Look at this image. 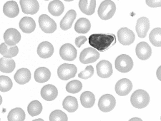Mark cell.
Listing matches in <instances>:
<instances>
[{
    "label": "cell",
    "instance_id": "cell-10",
    "mask_svg": "<svg viewBox=\"0 0 161 121\" xmlns=\"http://www.w3.org/2000/svg\"><path fill=\"white\" fill-rule=\"evenodd\" d=\"M60 57L64 61H72L77 57V51L74 46L70 43H65L61 46L59 49Z\"/></svg>",
    "mask_w": 161,
    "mask_h": 121
},
{
    "label": "cell",
    "instance_id": "cell-29",
    "mask_svg": "<svg viewBox=\"0 0 161 121\" xmlns=\"http://www.w3.org/2000/svg\"><path fill=\"white\" fill-rule=\"evenodd\" d=\"M80 102L83 107L86 108H90L95 104V95L90 91H85L80 96Z\"/></svg>",
    "mask_w": 161,
    "mask_h": 121
},
{
    "label": "cell",
    "instance_id": "cell-27",
    "mask_svg": "<svg viewBox=\"0 0 161 121\" xmlns=\"http://www.w3.org/2000/svg\"><path fill=\"white\" fill-rule=\"evenodd\" d=\"M15 62L12 58L2 57L0 58V71L10 73L14 70Z\"/></svg>",
    "mask_w": 161,
    "mask_h": 121
},
{
    "label": "cell",
    "instance_id": "cell-12",
    "mask_svg": "<svg viewBox=\"0 0 161 121\" xmlns=\"http://www.w3.org/2000/svg\"><path fill=\"white\" fill-rule=\"evenodd\" d=\"M132 89V82L128 78L119 80L115 85V92L120 96H125Z\"/></svg>",
    "mask_w": 161,
    "mask_h": 121
},
{
    "label": "cell",
    "instance_id": "cell-45",
    "mask_svg": "<svg viewBox=\"0 0 161 121\" xmlns=\"http://www.w3.org/2000/svg\"><path fill=\"white\" fill-rule=\"evenodd\" d=\"M45 1H48V0H45Z\"/></svg>",
    "mask_w": 161,
    "mask_h": 121
},
{
    "label": "cell",
    "instance_id": "cell-7",
    "mask_svg": "<svg viewBox=\"0 0 161 121\" xmlns=\"http://www.w3.org/2000/svg\"><path fill=\"white\" fill-rule=\"evenodd\" d=\"M116 100L115 97L110 94H105L100 97L98 102V107L101 111L104 113L110 112L115 108Z\"/></svg>",
    "mask_w": 161,
    "mask_h": 121
},
{
    "label": "cell",
    "instance_id": "cell-33",
    "mask_svg": "<svg viewBox=\"0 0 161 121\" xmlns=\"http://www.w3.org/2000/svg\"><path fill=\"white\" fill-rule=\"evenodd\" d=\"M161 31L160 28H155L153 29L149 35L150 42L156 47H160L161 46Z\"/></svg>",
    "mask_w": 161,
    "mask_h": 121
},
{
    "label": "cell",
    "instance_id": "cell-23",
    "mask_svg": "<svg viewBox=\"0 0 161 121\" xmlns=\"http://www.w3.org/2000/svg\"><path fill=\"white\" fill-rule=\"evenodd\" d=\"M51 77V72L45 67H40L35 71L34 78L36 82L40 83L48 81Z\"/></svg>",
    "mask_w": 161,
    "mask_h": 121
},
{
    "label": "cell",
    "instance_id": "cell-20",
    "mask_svg": "<svg viewBox=\"0 0 161 121\" xmlns=\"http://www.w3.org/2000/svg\"><path fill=\"white\" fill-rule=\"evenodd\" d=\"M79 8L83 14L92 15L95 11L96 0H80Z\"/></svg>",
    "mask_w": 161,
    "mask_h": 121
},
{
    "label": "cell",
    "instance_id": "cell-21",
    "mask_svg": "<svg viewBox=\"0 0 161 121\" xmlns=\"http://www.w3.org/2000/svg\"><path fill=\"white\" fill-rule=\"evenodd\" d=\"M77 13L73 9L69 10L67 12L65 16L63 17V19L60 22V28L64 31H67L72 27V25L73 24L75 19H76Z\"/></svg>",
    "mask_w": 161,
    "mask_h": 121
},
{
    "label": "cell",
    "instance_id": "cell-1",
    "mask_svg": "<svg viewBox=\"0 0 161 121\" xmlns=\"http://www.w3.org/2000/svg\"><path fill=\"white\" fill-rule=\"evenodd\" d=\"M89 43L98 51H104L116 43V38L114 34H103V33H94L89 37Z\"/></svg>",
    "mask_w": 161,
    "mask_h": 121
},
{
    "label": "cell",
    "instance_id": "cell-26",
    "mask_svg": "<svg viewBox=\"0 0 161 121\" xmlns=\"http://www.w3.org/2000/svg\"><path fill=\"white\" fill-rule=\"evenodd\" d=\"M64 6L59 0H53L48 5V11L54 17H59L64 12Z\"/></svg>",
    "mask_w": 161,
    "mask_h": 121
},
{
    "label": "cell",
    "instance_id": "cell-41",
    "mask_svg": "<svg viewBox=\"0 0 161 121\" xmlns=\"http://www.w3.org/2000/svg\"><path fill=\"white\" fill-rule=\"evenodd\" d=\"M130 121H132V120H139V121H141L142 120L141 119V118H131L130 120Z\"/></svg>",
    "mask_w": 161,
    "mask_h": 121
},
{
    "label": "cell",
    "instance_id": "cell-8",
    "mask_svg": "<svg viewBox=\"0 0 161 121\" xmlns=\"http://www.w3.org/2000/svg\"><path fill=\"white\" fill-rule=\"evenodd\" d=\"M39 24L42 31L46 33H52L57 29L55 22L46 14H42L39 17Z\"/></svg>",
    "mask_w": 161,
    "mask_h": 121
},
{
    "label": "cell",
    "instance_id": "cell-42",
    "mask_svg": "<svg viewBox=\"0 0 161 121\" xmlns=\"http://www.w3.org/2000/svg\"><path fill=\"white\" fill-rule=\"evenodd\" d=\"M2 98L1 96H0V105H2Z\"/></svg>",
    "mask_w": 161,
    "mask_h": 121
},
{
    "label": "cell",
    "instance_id": "cell-3",
    "mask_svg": "<svg viewBox=\"0 0 161 121\" xmlns=\"http://www.w3.org/2000/svg\"><path fill=\"white\" fill-rule=\"evenodd\" d=\"M116 12V6L111 0H105L98 8V16L103 20H108L113 17Z\"/></svg>",
    "mask_w": 161,
    "mask_h": 121
},
{
    "label": "cell",
    "instance_id": "cell-24",
    "mask_svg": "<svg viewBox=\"0 0 161 121\" xmlns=\"http://www.w3.org/2000/svg\"><path fill=\"white\" fill-rule=\"evenodd\" d=\"M14 80L18 84L24 85L27 83L31 79V72L29 69L23 68L18 70L14 74Z\"/></svg>",
    "mask_w": 161,
    "mask_h": 121
},
{
    "label": "cell",
    "instance_id": "cell-31",
    "mask_svg": "<svg viewBox=\"0 0 161 121\" xmlns=\"http://www.w3.org/2000/svg\"><path fill=\"white\" fill-rule=\"evenodd\" d=\"M25 113L20 108L12 109L9 113L7 120L9 121H24L25 120Z\"/></svg>",
    "mask_w": 161,
    "mask_h": 121
},
{
    "label": "cell",
    "instance_id": "cell-25",
    "mask_svg": "<svg viewBox=\"0 0 161 121\" xmlns=\"http://www.w3.org/2000/svg\"><path fill=\"white\" fill-rule=\"evenodd\" d=\"M19 53V48L17 46H9L5 43H2L0 45V53L4 57L12 58L15 57Z\"/></svg>",
    "mask_w": 161,
    "mask_h": 121
},
{
    "label": "cell",
    "instance_id": "cell-14",
    "mask_svg": "<svg viewBox=\"0 0 161 121\" xmlns=\"http://www.w3.org/2000/svg\"><path fill=\"white\" fill-rule=\"evenodd\" d=\"M4 43L9 46H15L21 40V34L16 29H8L4 33Z\"/></svg>",
    "mask_w": 161,
    "mask_h": 121
},
{
    "label": "cell",
    "instance_id": "cell-9",
    "mask_svg": "<svg viewBox=\"0 0 161 121\" xmlns=\"http://www.w3.org/2000/svg\"><path fill=\"white\" fill-rule=\"evenodd\" d=\"M119 42L124 46H129L135 42L136 35L132 30L127 27L121 28L118 32Z\"/></svg>",
    "mask_w": 161,
    "mask_h": 121
},
{
    "label": "cell",
    "instance_id": "cell-35",
    "mask_svg": "<svg viewBox=\"0 0 161 121\" xmlns=\"http://www.w3.org/2000/svg\"><path fill=\"white\" fill-rule=\"evenodd\" d=\"M82 88V84L80 81L74 80L69 82L66 86V91L70 93H77Z\"/></svg>",
    "mask_w": 161,
    "mask_h": 121
},
{
    "label": "cell",
    "instance_id": "cell-43",
    "mask_svg": "<svg viewBox=\"0 0 161 121\" xmlns=\"http://www.w3.org/2000/svg\"><path fill=\"white\" fill-rule=\"evenodd\" d=\"M65 2H72V1H74V0H64Z\"/></svg>",
    "mask_w": 161,
    "mask_h": 121
},
{
    "label": "cell",
    "instance_id": "cell-32",
    "mask_svg": "<svg viewBox=\"0 0 161 121\" xmlns=\"http://www.w3.org/2000/svg\"><path fill=\"white\" fill-rule=\"evenodd\" d=\"M27 111L32 117L37 116L42 111V105L38 100H33L28 105Z\"/></svg>",
    "mask_w": 161,
    "mask_h": 121
},
{
    "label": "cell",
    "instance_id": "cell-46",
    "mask_svg": "<svg viewBox=\"0 0 161 121\" xmlns=\"http://www.w3.org/2000/svg\"><path fill=\"white\" fill-rule=\"evenodd\" d=\"M0 120H1V119H0Z\"/></svg>",
    "mask_w": 161,
    "mask_h": 121
},
{
    "label": "cell",
    "instance_id": "cell-39",
    "mask_svg": "<svg viewBox=\"0 0 161 121\" xmlns=\"http://www.w3.org/2000/svg\"><path fill=\"white\" fill-rule=\"evenodd\" d=\"M87 38H86V37H85V36H80V37H77L76 39H75V45L78 48H80L82 45L84 44L87 42Z\"/></svg>",
    "mask_w": 161,
    "mask_h": 121
},
{
    "label": "cell",
    "instance_id": "cell-4",
    "mask_svg": "<svg viewBox=\"0 0 161 121\" xmlns=\"http://www.w3.org/2000/svg\"><path fill=\"white\" fill-rule=\"evenodd\" d=\"M115 68L121 73H128L133 68V61L130 56L122 54L117 57L115 60Z\"/></svg>",
    "mask_w": 161,
    "mask_h": 121
},
{
    "label": "cell",
    "instance_id": "cell-5",
    "mask_svg": "<svg viewBox=\"0 0 161 121\" xmlns=\"http://www.w3.org/2000/svg\"><path fill=\"white\" fill-rule=\"evenodd\" d=\"M77 72V68L74 64L63 63L58 69V75L61 80H67L74 78Z\"/></svg>",
    "mask_w": 161,
    "mask_h": 121
},
{
    "label": "cell",
    "instance_id": "cell-36",
    "mask_svg": "<svg viewBox=\"0 0 161 121\" xmlns=\"http://www.w3.org/2000/svg\"><path fill=\"white\" fill-rule=\"evenodd\" d=\"M50 121H67L68 118L67 115L63 111L60 110H54L50 113Z\"/></svg>",
    "mask_w": 161,
    "mask_h": 121
},
{
    "label": "cell",
    "instance_id": "cell-13",
    "mask_svg": "<svg viewBox=\"0 0 161 121\" xmlns=\"http://www.w3.org/2000/svg\"><path fill=\"white\" fill-rule=\"evenodd\" d=\"M19 3L23 13L26 14H35L40 9L37 0H20Z\"/></svg>",
    "mask_w": 161,
    "mask_h": 121
},
{
    "label": "cell",
    "instance_id": "cell-2",
    "mask_svg": "<svg viewBox=\"0 0 161 121\" xmlns=\"http://www.w3.org/2000/svg\"><path fill=\"white\" fill-rule=\"evenodd\" d=\"M130 102L132 106L136 108H144L149 104L150 96L144 90H137L132 94Z\"/></svg>",
    "mask_w": 161,
    "mask_h": 121
},
{
    "label": "cell",
    "instance_id": "cell-37",
    "mask_svg": "<svg viewBox=\"0 0 161 121\" xmlns=\"http://www.w3.org/2000/svg\"><path fill=\"white\" fill-rule=\"evenodd\" d=\"M93 74H94V68L92 66H88L85 68L84 71L80 72L78 74V76L80 78L86 80L91 78L93 76Z\"/></svg>",
    "mask_w": 161,
    "mask_h": 121
},
{
    "label": "cell",
    "instance_id": "cell-16",
    "mask_svg": "<svg viewBox=\"0 0 161 121\" xmlns=\"http://www.w3.org/2000/svg\"><path fill=\"white\" fill-rule=\"evenodd\" d=\"M150 29V21L147 17H142L137 19L136 30L140 38H145Z\"/></svg>",
    "mask_w": 161,
    "mask_h": 121
},
{
    "label": "cell",
    "instance_id": "cell-15",
    "mask_svg": "<svg viewBox=\"0 0 161 121\" xmlns=\"http://www.w3.org/2000/svg\"><path fill=\"white\" fill-rule=\"evenodd\" d=\"M136 52L141 60H147L152 55V48L147 42H141L136 46Z\"/></svg>",
    "mask_w": 161,
    "mask_h": 121
},
{
    "label": "cell",
    "instance_id": "cell-18",
    "mask_svg": "<svg viewBox=\"0 0 161 121\" xmlns=\"http://www.w3.org/2000/svg\"><path fill=\"white\" fill-rule=\"evenodd\" d=\"M54 53V47L48 42H42L37 47V54L42 58H48Z\"/></svg>",
    "mask_w": 161,
    "mask_h": 121
},
{
    "label": "cell",
    "instance_id": "cell-38",
    "mask_svg": "<svg viewBox=\"0 0 161 121\" xmlns=\"http://www.w3.org/2000/svg\"><path fill=\"white\" fill-rule=\"evenodd\" d=\"M146 4L147 6L152 7V8L160 7L161 0H146Z\"/></svg>",
    "mask_w": 161,
    "mask_h": 121
},
{
    "label": "cell",
    "instance_id": "cell-19",
    "mask_svg": "<svg viewBox=\"0 0 161 121\" xmlns=\"http://www.w3.org/2000/svg\"><path fill=\"white\" fill-rule=\"evenodd\" d=\"M3 12L4 15L9 18L17 17L19 13V9L17 3L15 1H9L4 4L3 7Z\"/></svg>",
    "mask_w": 161,
    "mask_h": 121
},
{
    "label": "cell",
    "instance_id": "cell-44",
    "mask_svg": "<svg viewBox=\"0 0 161 121\" xmlns=\"http://www.w3.org/2000/svg\"><path fill=\"white\" fill-rule=\"evenodd\" d=\"M41 120V121H43L44 120H42V119H41V118H40V119H37V120Z\"/></svg>",
    "mask_w": 161,
    "mask_h": 121
},
{
    "label": "cell",
    "instance_id": "cell-22",
    "mask_svg": "<svg viewBox=\"0 0 161 121\" xmlns=\"http://www.w3.org/2000/svg\"><path fill=\"white\" fill-rule=\"evenodd\" d=\"M19 28L24 33H30L36 29V23L32 18L25 17L19 22Z\"/></svg>",
    "mask_w": 161,
    "mask_h": 121
},
{
    "label": "cell",
    "instance_id": "cell-34",
    "mask_svg": "<svg viewBox=\"0 0 161 121\" xmlns=\"http://www.w3.org/2000/svg\"><path fill=\"white\" fill-rule=\"evenodd\" d=\"M13 83L11 78L8 76H0V91L7 92L12 89Z\"/></svg>",
    "mask_w": 161,
    "mask_h": 121
},
{
    "label": "cell",
    "instance_id": "cell-28",
    "mask_svg": "<svg viewBox=\"0 0 161 121\" xmlns=\"http://www.w3.org/2000/svg\"><path fill=\"white\" fill-rule=\"evenodd\" d=\"M91 29L90 22L86 18H80L75 25V32L78 33H86Z\"/></svg>",
    "mask_w": 161,
    "mask_h": 121
},
{
    "label": "cell",
    "instance_id": "cell-30",
    "mask_svg": "<svg viewBox=\"0 0 161 121\" xmlns=\"http://www.w3.org/2000/svg\"><path fill=\"white\" fill-rule=\"evenodd\" d=\"M63 108L69 113H74L78 108V103L75 97L67 96L62 103Z\"/></svg>",
    "mask_w": 161,
    "mask_h": 121
},
{
    "label": "cell",
    "instance_id": "cell-6",
    "mask_svg": "<svg viewBox=\"0 0 161 121\" xmlns=\"http://www.w3.org/2000/svg\"><path fill=\"white\" fill-rule=\"evenodd\" d=\"M100 58V53L94 48H85L80 55V61L83 64L95 63Z\"/></svg>",
    "mask_w": 161,
    "mask_h": 121
},
{
    "label": "cell",
    "instance_id": "cell-11",
    "mask_svg": "<svg viewBox=\"0 0 161 121\" xmlns=\"http://www.w3.org/2000/svg\"><path fill=\"white\" fill-rule=\"evenodd\" d=\"M97 76L103 78H108L112 76L113 73L112 64L107 60L100 61L96 66Z\"/></svg>",
    "mask_w": 161,
    "mask_h": 121
},
{
    "label": "cell",
    "instance_id": "cell-40",
    "mask_svg": "<svg viewBox=\"0 0 161 121\" xmlns=\"http://www.w3.org/2000/svg\"><path fill=\"white\" fill-rule=\"evenodd\" d=\"M160 68H161V67L160 66L159 68H158V72H157V76H158V79L160 80H161V78H160Z\"/></svg>",
    "mask_w": 161,
    "mask_h": 121
},
{
    "label": "cell",
    "instance_id": "cell-17",
    "mask_svg": "<svg viewBox=\"0 0 161 121\" xmlns=\"http://www.w3.org/2000/svg\"><path fill=\"white\" fill-rule=\"evenodd\" d=\"M58 96V88L52 84L46 85L41 90V96L47 101H52Z\"/></svg>",
    "mask_w": 161,
    "mask_h": 121
}]
</instances>
